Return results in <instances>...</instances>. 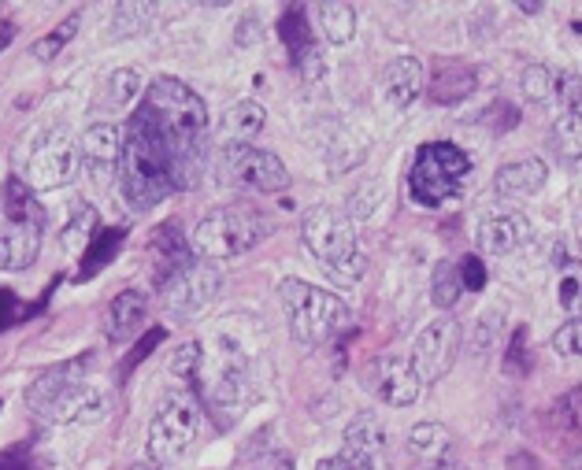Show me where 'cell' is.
I'll return each instance as SVG.
<instances>
[{
    "label": "cell",
    "mask_w": 582,
    "mask_h": 470,
    "mask_svg": "<svg viewBox=\"0 0 582 470\" xmlns=\"http://www.w3.org/2000/svg\"><path fill=\"white\" fill-rule=\"evenodd\" d=\"M141 108L157 122L160 138L168 141L171 160H175L179 189H193L201 182L204 167V134H208V108L193 94L186 81L179 78H157L146 86Z\"/></svg>",
    "instance_id": "1"
},
{
    "label": "cell",
    "mask_w": 582,
    "mask_h": 470,
    "mask_svg": "<svg viewBox=\"0 0 582 470\" xmlns=\"http://www.w3.org/2000/svg\"><path fill=\"white\" fill-rule=\"evenodd\" d=\"M122 197L134 211L157 208L171 193H179L175 160H171L168 141L160 138L157 122L149 119L146 108L130 116L127 130H122V167H119Z\"/></svg>",
    "instance_id": "2"
},
{
    "label": "cell",
    "mask_w": 582,
    "mask_h": 470,
    "mask_svg": "<svg viewBox=\"0 0 582 470\" xmlns=\"http://www.w3.org/2000/svg\"><path fill=\"white\" fill-rule=\"evenodd\" d=\"M89 356L64 360L41 371L26 390V407L45 423H100L111 412V396L100 385L86 382Z\"/></svg>",
    "instance_id": "3"
},
{
    "label": "cell",
    "mask_w": 582,
    "mask_h": 470,
    "mask_svg": "<svg viewBox=\"0 0 582 470\" xmlns=\"http://www.w3.org/2000/svg\"><path fill=\"white\" fill-rule=\"evenodd\" d=\"M197 393L204 407L216 415L219 426H234L252 401V363L238 337L216 334L212 345H204V360L197 371Z\"/></svg>",
    "instance_id": "4"
},
{
    "label": "cell",
    "mask_w": 582,
    "mask_h": 470,
    "mask_svg": "<svg viewBox=\"0 0 582 470\" xmlns=\"http://www.w3.org/2000/svg\"><path fill=\"white\" fill-rule=\"evenodd\" d=\"M279 300L285 311V323H290V334L301 345H309V349L334 341V337H342L353 326V311L345 308L338 293L320 289V285H309L301 278H282Z\"/></svg>",
    "instance_id": "5"
},
{
    "label": "cell",
    "mask_w": 582,
    "mask_h": 470,
    "mask_svg": "<svg viewBox=\"0 0 582 470\" xmlns=\"http://www.w3.org/2000/svg\"><path fill=\"white\" fill-rule=\"evenodd\" d=\"M45 208L23 178H8L0 197V271H26L45 238Z\"/></svg>",
    "instance_id": "6"
},
{
    "label": "cell",
    "mask_w": 582,
    "mask_h": 470,
    "mask_svg": "<svg viewBox=\"0 0 582 470\" xmlns=\"http://www.w3.org/2000/svg\"><path fill=\"white\" fill-rule=\"evenodd\" d=\"M271 233V222L260 216L257 208H249V204H227V208H216L208 211L197 227H193V255L197 260H234V255H245L249 249H257V244Z\"/></svg>",
    "instance_id": "7"
},
{
    "label": "cell",
    "mask_w": 582,
    "mask_h": 470,
    "mask_svg": "<svg viewBox=\"0 0 582 470\" xmlns=\"http://www.w3.org/2000/svg\"><path fill=\"white\" fill-rule=\"evenodd\" d=\"M467 175H472V156L464 149L449 145V141H431L416 152L408 189L423 208H442L453 197H461Z\"/></svg>",
    "instance_id": "8"
},
{
    "label": "cell",
    "mask_w": 582,
    "mask_h": 470,
    "mask_svg": "<svg viewBox=\"0 0 582 470\" xmlns=\"http://www.w3.org/2000/svg\"><path fill=\"white\" fill-rule=\"evenodd\" d=\"M201 434V404L190 393H168L149 423V459L160 467L179 463Z\"/></svg>",
    "instance_id": "9"
},
{
    "label": "cell",
    "mask_w": 582,
    "mask_h": 470,
    "mask_svg": "<svg viewBox=\"0 0 582 470\" xmlns=\"http://www.w3.org/2000/svg\"><path fill=\"white\" fill-rule=\"evenodd\" d=\"M78 167H82V156H78V141L71 138V130L48 127L34 138L19 178H23L30 189H60L78 175Z\"/></svg>",
    "instance_id": "10"
},
{
    "label": "cell",
    "mask_w": 582,
    "mask_h": 470,
    "mask_svg": "<svg viewBox=\"0 0 582 470\" xmlns=\"http://www.w3.org/2000/svg\"><path fill=\"white\" fill-rule=\"evenodd\" d=\"M301 238L326 274L353 263L356 255H364L356 249L353 219L342 208H334V204H315V208H309V216L301 222Z\"/></svg>",
    "instance_id": "11"
},
{
    "label": "cell",
    "mask_w": 582,
    "mask_h": 470,
    "mask_svg": "<svg viewBox=\"0 0 582 470\" xmlns=\"http://www.w3.org/2000/svg\"><path fill=\"white\" fill-rule=\"evenodd\" d=\"M219 285H223V274L216 263L193 260L190 267H182L160 285V300L168 308V315H175V319H193V315H201L216 300Z\"/></svg>",
    "instance_id": "12"
},
{
    "label": "cell",
    "mask_w": 582,
    "mask_h": 470,
    "mask_svg": "<svg viewBox=\"0 0 582 470\" xmlns=\"http://www.w3.org/2000/svg\"><path fill=\"white\" fill-rule=\"evenodd\" d=\"M219 167L227 182L252 193H282L290 186V171L285 163L268 149H252V145H238V149H219Z\"/></svg>",
    "instance_id": "13"
},
{
    "label": "cell",
    "mask_w": 582,
    "mask_h": 470,
    "mask_svg": "<svg viewBox=\"0 0 582 470\" xmlns=\"http://www.w3.org/2000/svg\"><path fill=\"white\" fill-rule=\"evenodd\" d=\"M461 341H464L461 323L449 319V315L423 326L420 337H416V345H412V356H408L423 385H431V382H438V378H445L449 371H453Z\"/></svg>",
    "instance_id": "14"
},
{
    "label": "cell",
    "mask_w": 582,
    "mask_h": 470,
    "mask_svg": "<svg viewBox=\"0 0 582 470\" xmlns=\"http://www.w3.org/2000/svg\"><path fill=\"white\" fill-rule=\"evenodd\" d=\"M364 390H371L382 404H390V407H408V404L420 401L423 382H420V374H416L412 360L386 352V356H375V360H367V367H364Z\"/></svg>",
    "instance_id": "15"
},
{
    "label": "cell",
    "mask_w": 582,
    "mask_h": 470,
    "mask_svg": "<svg viewBox=\"0 0 582 470\" xmlns=\"http://www.w3.org/2000/svg\"><path fill=\"white\" fill-rule=\"evenodd\" d=\"M78 156L97 186H111L122 167V130L116 122H94L78 141Z\"/></svg>",
    "instance_id": "16"
},
{
    "label": "cell",
    "mask_w": 582,
    "mask_h": 470,
    "mask_svg": "<svg viewBox=\"0 0 582 470\" xmlns=\"http://www.w3.org/2000/svg\"><path fill=\"white\" fill-rule=\"evenodd\" d=\"M427 86V75H423V64L416 56H397L390 67L382 70V97L386 105L405 111L420 100Z\"/></svg>",
    "instance_id": "17"
},
{
    "label": "cell",
    "mask_w": 582,
    "mask_h": 470,
    "mask_svg": "<svg viewBox=\"0 0 582 470\" xmlns=\"http://www.w3.org/2000/svg\"><path fill=\"white\" fill-rule=\"evenodd\" d=\"M152 260H157V282L163 285L171 274H179L182 267H190L197 255H193V244L186 233L179 230V222H163V227L152 230Z\"/></svg>",
    "instance_id": "18"
},
{
    "label": "cell",
    "mask_w": 582,
    "mask_h": 470,
    "mask_svg": "<svg viewBox=\"0 0 582 470\" xmlns=\"http://www.w3.org/2000/svg\"><path fill=\"white\" fill-rule=\"evenodd\" d=\"M146 315H149V296L141 289H122L105 311V337L111 345L130 341V337L141 330Z\"/></svg>",
    "instance_id": "19"
},
{
    "label": "cell",
    "mask_w": 582,
    "mask_h": 470,
    "mask_svg": "<svg viewBox=\"0 0 582 470\" xmlns=\"http://www.w3.org/2000/svg\"><path fill=\"white\" fill-rule=\"evenodd\" d=\"M263 122H268V111H263L257 100H238V105H230L219 116V127H216L219 149L249 145V141L263 130Z\"/></svg>",
    "instance_id": "20"
},
{
    "label": "cell",
    "mask_w": 582,
    "mask_h": 470,
    "mask_svg": "<svg viewBox=\"0 0 582 470\" xmlns=\"http://www.w3.org/2000/svg\"><path fill=\"white\" fill-rule=\"evenodd\" d=\"M530 222L524 216H489L483 227H478V249L489 252V255H508L516 249H524L530 241Z\"/></svg>",
    "instance_id": "21"
},
{
    "label": "cell",
    "mask_w": 582,
    "mask_h": 470,
    "mask_svg": "<svg viewBox=\"0 0 582 470\" xmlns=\"http://www.w3.org/2000/svg\"><path fill=\"white\" fill-rule=\"evenodd\" d=\"M546 178H549V171H546V163L538 160V156H524V160H513V163H505L502 171L494 175V189L502 193V197H535L538 189L546 186Z\"/></svg>",
    "instance_id": "22"
},
{
    "label": "cell",
    "mask_w": 582,
    "mask_h": 470,
    "mask_svg": "<svg viewBox=\"0 0 582 470\" xmlns=\"http://www.w3.org/2000/svg\"><path fill=\"white\" fill-rule=\"evenodd\" d=\"M345 448L342 452H349V456H360V459H367V463H379L382 459V452H386V426L379 423V415H367V412H360L353 418L349 426H345Z\"/></svg>",
    "instance_id": "23"
},
{
    "label": "cell",
    "mask_w": 582,
    "mask_h": 470,
    "mask_svg": "<svg viewBox=\"0 0 582 470\" xmlns=\"http://www.w3.org/2000/svg\"><path fill=\"white\" fill-rule=\"evenodd\" d=\"M549 149H553V156L560 163L582 160V100L553 122V130H549Z\"/></svg>",
    "instance_id": "24"
},
{
    "label": "cell",
    "mask_w": 582,
    "mask_h": 470,
    "mask_svg": "<svg viewBox=\"0 0 582 470\" xmlns=\"http://www.w3.org/2000/svg\"><path fill=\"white\" fill-rule=\"evenodd\" d=\"M408 452L431 467V463H438V459L453 456V434H449L442 423H420V426H412V434H408Z\"/></svg>",
    "instance_id": "25"
},
{
    "label": "cell",
    "mask_w": 582,
    "mask_h": 470,
    "mask_svg": "<svg viewBox=\"0 0 582 470\" xmlns=\"http://www.w3.org/2000/svg\"><path fill=\"white\" fill-rule=\"evenodd\" d=\"M475 89V70L472 67H442L427 89L434 105H461V100Z\"/></svg>",
    "instance_id": "26"
},
{
    "label": "cell",
    "mask_w": 582,
    "mask_h": 470,
    "mask_svg": "<svg viewBox=\"0 0 582 470\" xmlns=\"http://www.w3.org/2000/svg\"><path fill=\"white\" fill-rule=\"evenodd\" d=\"M320 26L331 45H349L356 34V8L349 0H326L320 4Z\"/></svg>",
    "instance_id": "27"
},
{
    "label": "cell",
    "mask_w": 582,
    "mask_h": 470,
    "mask_svg": "<svg viewBox=\"0 0 582 470\" xmlns=\"http://www.w3.org/2000/svg\"><path fill=\"white\" fill-rule=\"evenodd\" d=\"M122 244V230L111 227V230H97L94 238H89V249L82 252V267H78V282L94 278L97 271H105L111 263V255L119 252Z\"/></svg>",
    "instance_id": "28"
},
{
    "label": "cell",
    "mask_w": 582,
    "mask_h": 470,
    "mask_svg": "<svg viewBox=\"0 0 582 470\" xmlns=\"http://www.w3.org/2000/svg\"><path fill=\"white\" fill-rule=\"evenodd\" d=\"M152 15H157V4H146V0H119V4L111 8V41L141 34Z\"/></svg>",
    "instance_id": "29"
},
{
    "label": "cell",
    "mask_w": 582,
    "mask_h": 470,
    "mask_svg": "<svg viewBox=\"0 0 582 470\" xmlns=\"http://www.w3.org/2000/svg\"><path fill=\"white\" fill-rule=\"evenodd\" d=\"M461 296H464V282H461V267L456 263H434V274H431V300H434V308H456L461 304Z\"/></svg>",
    "instance_id": "30"
},
{
    "label": "cell",
    "mask_w": 582,
    "mask_h": 470,
    "mask_svg": "<svg viewBox=\"0 0 582 470\" xmlns=\"http://www.w3.org/2000/svg\"><path fill=\"white\" fill-rule=\"evenodd\" d=\"M138 97H141V70H134V67L111 70L108 81H105V108L122 111V108L134 105Z\"/></svg>",
    "instance_id": "31"
},
{
    "label": "cell",
    "mask_w": 582,
    "mask_h": 470,
    "mask_svg": "<svg viewBox=\"0 0 582 470\" xmlns=\"http://www.w3.org/2000/svg\"><path fill=\"white\" fill-rule=\"evenodd\" d=\"M279 37H282V45L290 48V56L309 53V48L315 45L312 30H309V15H304L301 4H290L282 12V19H279Z\"/></svg>",
    "instance_id": "32"
},
{
    "label": "cell",
    "mask_w": 582,
    "mask_h": 470,
    "mask_svg": "<svg viewBox=\"0 0 582 470\" xmlns=\"http://www.w3.org/2000/svg\"><path fill=\"white\" fill-rule=\"evenodd\" d=\"M519 89H524V97L530 105H546V100L557 97V75L546 64H530L524 67V75H519Z\"/></svg>",
    "instance_id": "33"
},
{
    "label": "cell",
    "mask_w": 582,
    "mask_h": 470,
    "mask_svg": "<svg viewBox=\"0 0 582 470\" xmlns=\"http://www.w3.org/2000/svg\"><path fill=\"white\" fill-rule=\"evenodd\" d=\"M78 34V15H67L64 23H60L53 34H45L41 41H34V48H30V56L41 59V64H48V59H56L60 53H64V45L71 37Z\"/></svg>",
    "instance_id": "34"
},
{
    "label": "cell",
    "mask_w": 582,
    "mask_h": 470,
    "mask_svg": "<svg viewBox=\"0 0 582 470\" xmlns=\"http://www.w3.org/2000/svg\"><path fill=\"white\" fill-rule=\"evenodd\" d=\"M201 360H204V345L201 341H186L175 356H171V374L182 378V382H193L197 371H201Z\"/></svg>",
    "instance_id": "35"
},
{
    "label": "cell",
    "mask_w": 582,
    "mask_h": 470,
    "mask_svg": "<svg viewBox=\"0 0 582 470\" xmlns=\"http://www.w3.org/2000/svg\"><path fill=\"white\" fill-rule=\"evenodd\" d=\"M560 304L571 311V319H582V267H568L560 278Z\"/></svg>",
    "instance_id": "36"
},
{
    "label": "cell",
    "mask_w": 582,
    "mask_h": 470,
    "mask_svg": "<svg viewBox=\"0 0 582 470\" xmlns=\"http://www.w3.org/2000/svg\"><path fill=\"white\" fill-rule=\"evenodd\" d=\"M505 371L508 374H527L530 371V352H527V326H516L513 341L505 352Z\"/></svg>",
    "instance_id": "37"
},
{
    "label": "cell",
    "mask_w": 582,
    "mask_h": 470,
    "mask_svg": "<svg viewBox=\"0 0 582 470\" xmlns=\"http://www.w3.org/2000/svg\"><path fill=\"white\" fill-rule=\"evenodd\" d=\"M553 412H557L560 423L568 426V430H579V434H582V385H575L571 393L560 396Z\"/></svg>",
    "instance_id": "38"
},
{
    "label": "cell",
    "mask_w": 582,
    "mask_h": 470,
    "mask_svg": "<svg viewBox=\"0 0 582 470\" xmlns=\"http://www.w3.org/2000/svg\"><path fill=\"white\" fill-rule=\"evenodd\" d=\"M163 337H168V330H163V326H152V330L141 334V341L134 345V352H130L127 363H122V374H130L141 360H149L152 349H160V345H163Z\"/></svg>",
    "instance_id": "39"
},
{
    "label": "cell",
    "mask_w": 582,
    "mask_h": 470,
    "mask_svg": "<svg viewBox=\"0 0 582 470\" xmlns=\"http://www.w3.org/2000/svg\"><path fill=\"white\" fill-rule=\"evenodd\" d=\"M553 349L560 356H582V319H571L560 326L553 334Z\"/></svg>",
    "instance_id": "40"
},
{
    "label": "cell",
    "mask_w": 582,
    "mask_h": 470,
    "mask_svg": "<svg viewBox=\"0 0 582 470\" xmlns=\"http://www.w3.org/2000/svg\"><path fill=\"white\" fill-rule=\"evenodd\" d=\"M461 282H464V293H478V289H486V282H489V274H486V263L478 260V255H464L461 263Z\"/></svg>",
    "instance_id": "41"
},
{
    "label": "cell",
    "mask_w": 582,
    "mask_h": 470,
    "mask_svg": "<svg viewBox=\"0 0 582 470\" xmlns=\"http://www.w3.org/2000/svg\"><path fill=\"white\" fill-rule=\"evenodd\" d=\"M502 319H505V308H494V311H486L483 319H478V334H475V349L478 352L494 345L497 330H502Z\"/></svg>",
    "instance_id": "42"
},
{
    "label": "cell",
    "mask_w": 582,
    "mask_h": 470,
    "mask_svg": "<svg viewBox=\"0 0 582 470\" xmlns=\"http://www.w3.org/2000/svg\"><path fill=\"white\" fill-rule=\"evenodd\" d=\"M315 470H375V463H367V459H360V456L342 452V456L320 459V463H315Z\"/></svg>",
    "instance_id": "43"
},
{
    "label": "cell",
    "mask_w": 582,
    "mask_h": 470,
    "mask_svg": "<svg viewBox=\"0 0 582 470\" xmlns=\"http://www.w3.org/2000/svg\"><path fill=\"white\" fill-rule=\"evenodd\" d=\"M19 319H23V304H19V296L12 289H0V330L15 326Z\"/></svg>",
    "instance_id": "44"
},
{
    "label": "cell",
    "mask_w": 582,
    "mask_h": 470,
    "mask_svg": "<svg viewBox=\"0 0 582 470\" xmlns=\"http://www.w3.org/2000/svg\"><path fill=\"white\" fill-rule=\"evenodd\" d=\"M293 64H298V70H301V78L304 81H315L323 75V56H320V48H309V53H301V56H293Z\"/></svg>",
    "instance_id": "45"
},
{
    "label": "cell",
    "mask_w": 582,
    "mask_h": 470,
    "mask_svg": "<svg viewBox=\"0 0 582 470\" xmlns=\"http://www.w3.org/2000/svg\"><path fill=\"white\" fill-rule=\"evenodd\" d=\"M234 41H238L241 48H245V45H257V41H260V19H257V12L241 15L238 34H234Z\"/></svg>",
    "instance_id": "46"
},
{
    "label": "cell",
    "mask_w": 582,
    "mask_h": 470,
    "mask_svg": "<svg viewBox=\"0 0 582 470\" xmlns=\"http://www.w3.org/2000/svg\"><path fill=\"white\" fill-rule=\"evenodd\" d=\"M249 470H293V463H290V456H282V452H268V456L252 459Z\"/></svg>",
    "instance_id": "47"
},
{
    "label": "cell",
    "mask_w": 582,
    "mask_h": 470,
    "mask_svg": "<svg viewBox=\"0 0 582 470\" xmlns=\"http://www.w3.org/2000/svg\"><path fill=\"white\" fill-rule=\"evenodd\" d=\"M427 470H467V467L461 463V459H453V456H449V459H438V463H431Z\"/></svg>",
    "instance_id": "48"
},
{
    "label": "cell",
    "mask_w": 582,
    "mask_h": 470,
    "mask_svg": "<svg viewBox=\"0 0 582 470\" xmlns=\"http://www.w3.org/2000/svg\"><path fill=\"white\" fill-rule=\"evenodd\" d=\"M12 37H15V23H0V53L12 45Z\"/></svg>",
    "instance_id": "49"
},
{
    "label": "cell",
    "mask_w": 582,
    "mask_h": 470,
    "mask_svg": "<svg viewBox=\"0 0 582 470\" xmlns=\"http://www.w3.org/2000/svg\"><path fill=\"white\" fill-rule=\"evenodd\" d=\"M0 470H26V463H19V459H4V463H0Z\"/></svg>",
    "instance_id": "50"
},
{
    "label": "cell",
    "mask_w": 582,
    "mask_h": 470,
    "mask_svg": "<svg viewBox=\"0 0 582 470\" xmlns=\"http://www.w3.org/2000/svg\"><path fill=\"white\" fill-rule=\"evenodd\" d=\"M568 470H582V448H579V452H575V456H571V459H568Z\"/></svg>",
    "instance_id": "51"
},
{
    "label": "cell",
    "mask_w": 582,
    "mask_h": 470,
    "mask_svg": "<svg viewBox=\"0 0 582 470\" xmlns=\"http://www.w3.org/2000/svg\"><path fill=\"white\" fill-rule=\"evenodd\" d=\"M519 12H524V15H538V12H542V4H519Z\"/></svg>",
    "instance_id": "52"
},
{
    "label": "cell",
    "mask_w": 582,
    "mask_h": 470,
    "mask_svg": "<svg viewBox=\"0 0 582 470\" xmlns=\"http://www.w3.org/2000/svg\"><path fill=\"white\" fill-rule=\"evenodd\" d=\"M130 470H163V467H160V463H152V459H146V463H134Z\"/></svg>",
    "instance_id": "53"
},
{
    "label": "cell",
    "mask_w": 582,
    "mask_h": 470,
    "mask_svg": "<svg viewBox=\"0 0 582 470\" xmlns=\"http://www.w3.org/2000/svg\"><path fill=\"white\" fill-rule=\"evenodd\" d=\"M575 30H579V34H582V19H579V23H575Z\"/></svg>",
    "instance_id": "54"
},
{
    "label": "cell",
    "mask_w": 582,
    "mask_h": 470,
    "mask_svg": "<svg viewBox=\"0 0 582 470\" xmlns=\"http://www.w3.org/2000/svg\"><path fill=\"white\" fill-rule=\"evenodd\" d=\"M579 244H582V227H579Z\"/></svg>",
    "instance_id": "55"
}]
</instances>
